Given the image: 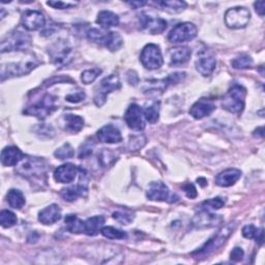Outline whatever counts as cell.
I'll use <instances>...</instances> for the list:
<instances>
[{"instance_id": "6da1fadb", "label": "cell", "mask_w": 265, "mask_h": 265, "mask_svg": "<svg viewBox=\"0 0 265 265\" xmlns=\"http://www.w3.org/2000/svg\"><path fill=\"white\" fill-rule=\"evenodd\" d=\"M247 90L242 85H233L224 95L222 107L228 112L240 114L244 111Z\"/></svg>"}, {"instance_id": "7a4b0ae2", "label": "cell", "mask_w": 265, "mask_h": 265, "mask_svg": "<svg viewBox=\"0 0 265 265\" xmlns=\"http://www.w3.org/2000/svg\"><path fill=\"white\" fill-rule=\"evenodd\" d=\"M234 229H235V224H230V225L223 227L218 233L214 234L210 239H208L207 243H205L199 250L193 253V255L196 257H199V256L204 257V256L211 254V253L220 249L226 243V240L233 232Z\"/></svg>"}, {"instance_id": "3957f363", "label": "cell", "mask_w": 265, "mask_h": 265, "mask_svg": "<svg viewBox=\"0 0 265 265\" xmlns=\"http://www.w3.org/2000/svg\"><path fill=\"white\" fill-rule=\"evenodd\" d=\"M31 48V38L25 32L14 31L1 42V52L27 51Z\"/></svg>"}, {"instance_id": "277c9868", "label": "cell", "mask_w": 265, "mask_h": 265, "mask_svg": "<svg viewBox=\"0 0 265 265\" xmlns=\"http://www.w3.org/2000/svg\"><path fill=\"white\" fill-rule=\"evenodd\" d=\"M56 110H57V98L52 94L47 93L39 102L28 107L26 110H24V113L27 115L35 116L40 119H45L47 116L51 115Z\"/></svg>"}, {"instance_id": "5b68a950", "label": "cell", "mask_w": 265, "mask_h": 265, "mask_svg": "<svg viewBox=\"0 0 265 265\" xmlns=\"http://www.w3.org/2000/svg\"><path fill=\"white\" fill-rule=\"evenodd\" d=\"M39 63L37 59L29 58L27 60H22L19 63H11L7 65H2L1 66V80H5L6 78L20 77L26 74L38 66Z\"/></svg>"}, {"instance_id": "8992f818", "label": "cell", "mask_w": 265, "mask_h": 265, "mask_svg": "<svg viewBox=\"0 0 265 265\" xmlns=\"http://www.w3.org/2000/svg\"><path fill=\"white\" fill-rule=\"evenodd\" d=\"M251 19V13L247 7L236 6L229 8L225 14L226 25L231 29L245 28Z\"/></svg>"}, {"instance_id": "52a82bcc", "label": "cell", "mask_w": 265, "mask_h": 265, "mask_svg": "<svg viewBox=\"0 0 265 265\" xmlns=\"http://www.w3.org/2000/svg\"><path fill=\"white\" fill-rule=\"evenodd\" d=\"M140 60L143 66L150 70L159 69L164 64L160 47L154 44H148L144 47L140 56Z\"/></svg>"}, {"instance_id": "ba28073f", "label": "cell", "mask_w": 265, "mask_h": 265, "mask_svg": "<svg viewBox=\"0 0 265 265\" xmlns=\"http://www.w3.org/2000/svg\"><path fill=\"white\" fill-rule=\"evenodd\" d=\"M197 27L193 23H179L170 31L168 40L174 44L186 43L194 40L197 37Z\"/></svg>"}, {"instance_id": "9c48e42d", "label": "cell", "mask_w": 265, "mask_h": 265, "mask_svg": "<svg viewBox=\"0 0 265 265\" xmlns=\"http://www.w3.org/2000/svg\"><path fill=\"white\" fill-rule=\"evenodd\" d=\"M120 87H122V83H120L118 76L110 75L109 77H106L104 80H102L98 89L95 91L94 104L98 107H102L107 101L108 94L119 89Z\"/></svg>"}, {"instance_id": "30bf717a", "label": "cell", "mask_w": 265, "mask_h": 265, "mask_svg": "<svg viewBox=\"0 0 265 265\" xmlns=\"http://www.w3.org/2000/svg\"><path fill=\"white\" fill-rule=\"evenodd\" d=\"M71 54H73V49L66 41L56 42L49 49L50 58L56 66L67 65L71 60Z\"/></svg>"}, {"instance_id": "8fae6325", "label": "cell", "mask_w": 265, "mask_h": 265, "mask_svg": "<svg viewBox=\"0 0 265 265\" xmlns=\"http://www.w3.org/2000/svg\"><path fill=\"white\" fill-rule=\"evenodd\" d=\"M125 120L128 127L134 131H142L145 128L143 110L137 104L130 105L125 114Z\"/></svg>"}, {"instance_id": "7c38bea8", "label": "cell", "mask_w": 265, "mask_h": 265, "mask_svg": "<svg viewBox=\"0 0 265 265\" xmlns=\"http://www.w3.org/2000/svg\"><path fill=\"white\" fill-rule=\"evenodd\" d=\"M45 171H46V166L43 160L37 158L28 159L27 161L24 162L17 170V172L20 175H23L27 178L40 177L45 174Z\"/></svg>"}, {"instance_id": "4fadbf2b", "label": "cell", "mask_w": 265, "mask_h": 265, "mask_svg": "<svg viewBox=\"0 0 265 265\" xmlns=\"http://www.w3.org/2000/svg\"><path fill=\"white\" fill-rule=\"evenodd\" d=\"M146 196L151 201H160V202L169 201V199L175 197L170 194L169 188L162 182L150 183L146 191Z\"/></svg>"}, {"instance_id": "5bb4252c", "label": "cell", "mask_w": 265, "mask_h": 265, "mask_svg": "<svg viewBox=\"0 0 265 265\" xmlns=\"http://www.w3.org/2000/svg\"><path fill=\"white\" fill-rule=\"evenodd\" d=\"M140 28L151 34H160L167 28V22L161 18H152L146 14L140 15Z\"/></svg>"}, {"instance_id": "9a60e30c", "label": "cell", "mask_w": 265, "mask_h": 265, "mask_svg": "<svg viewBox=\"0 0 265 265\" xmlns=\"http://www.w3.org/2000/svg\"><path fill=\"white\" fill-rule=\"evenodd\" d=\"M45 24L46 19L39 10H27L22 17L23 27L29 31L39 30L45 26Z\"/></svg>"}, {"instance_id": "2e32d148", "label": "cell", "mask_w": 265, "mask_h": 265, "mask_svg": "<svg viewBox=\"0 0 265 265\" xmlns=\"http://www.w3.org/2000/svg\"><path fill=\"white\" fill-rule=\"evenodd\" d=\"M223 218L219 214L208 212V210H203L202 212L196 214L192 221V225L198 229L211 228L222 223Z\"/></svg>"}, {"instance_id": "e0dca14e", "label": "cell", "mask_w": 265, "mask_h": 265, "mask_svg": "<svg viewBox=\"0 0 265 265\" xmlns=\"http://www.w3.org/2000/svg\"><path fill=\"white\" fill-rule=\"evenodd\" d=\"M80 169L73 164H65L54 171V179L60 184L73 183Z\"/></svg>"}, {"instance_id": "ac0fdd59", "label": "cell", "mask_w": 265, "mask_h": 265, "mask_svg": "<svg viewBox=\"0 0 265 265\" xmlns=\"http://www.w3.org/2000/svg\"><path fill=\"white\" fill-rule=\"evenodd\" d=\"M96 136H98V139L101 142L108 144H115L123 141L122 132L112 125H108L100 129L96 132Z\"/></svg>"}, {"instance_id": "d6986e66", "label": "cell", "mask_w": 265, "mask_h": 265, "mask_svg": "<svg viewBox=\"0 0 265 265\" xmlns=\"http://www.w3.org/2000/svg\"><path fill=\"white\" fill-rule=\"evenodd\" d=\"M215 66H216V60L214 56L208 54L207 52H202L198 57V59L196 60V68L204 77L211 75L212 71L215 68Z\"/></svg>"}, {"instance_id": "ffe728a7", "label": "cell", "mask_w": 265, "mask_h": 265, "mask_svg": "<svg viewBox=\"0 0 265 265\" xmlns=\"http://www.w3.org/2000/svg\"><path fill=\"white\" fill-rule=\"evenodd\" d=\"M215 110V106L211 101L201 99L192 106L190 114L195 119H201L210 115Z\"/></svg>"}, {"instance_id": "44dd1931", "label": "cell", "mask_w": 265, "mask_h": 265, "mask_svg": "<svg viewBox=\"0 0 265 265\" xmlns=\"http://www.w3.org/2000/svg\"><path fill=\"white\" fill-rule=\"evenodd\" d=\"M62 219V209L57 204H51L39 213V221L45 225H52Z\"/></svg>"}, {"instance_id": "7402d4cb", "label": "cell", "mask_w": 265, "mask_h": 265, "mask_svg": "<svg viewBox=\"0 0 265 265\" xmlns=\"http://www.w3.org/2000/svg\"><path fill=\"white\" fill-rule=\"evenodd\" d=\"M23 159V152L16 146H7L1 152V163L5 167L16 166Z\"/></svg>"}, {"instance_id": "603a6c76", "label": "cell", "mask_w": 265, "mask_h": 265, "mask_svg": "<svg viewBox=\"0 0 265 265\" xmlns=\"http://www.w3.org/2000/svg\"><path fill=\"white\" fill-rule=\"evenodd\" d=\"M242 177V171L238 169H227L215 177V184L219 187L228 188L233 186Z\"/></svg>"}, {"instance_id": "cb8c5ba5", "label": "cell", "mask_w": 265, "mask_h": 265, "mask_svg": "<svg viewBox=\"0 0 265 265\" xmlns=\"http://www.w3.org/2000/svg\"><path fill=\"white\" fill-rule=\"evenodd\" d=\"M191 55H192V51L191 49H189L188 47L171 49V51L169 52V58H170L169 64L171 66H183L189 62Z\"/></svg>"}, {"instance_id": "d4e9b609", "label": "cell", "mask_w": 265, "mask_h": 265, "mask_svg": "<svg viewBox=\"0 0 265 265\" xmlns=\"http://www.w3.org/2000/svg\"><path fill=\"white\" fill-rule=\"evenodd\" d=\"M84 224H85V230H84V233L89 236H95L102 230V228L105 224V218L103 215H95L92 216V218L87 219L84 222Z\"/></svg>"}, {"instance_id": "484cf974", "label": "cell", "mask_w": 265, "mask_h": 265, "mask_svg": "<svg viewBox=\"0 0 265 265\" xmlns=\"http://www.w3.org/2000/svg\"><path fill=\"white\" fill-rule=\"evenodd\" d=\"M87 191L86 185H83L81 182L79 185L74 186V187H69L66 189H64L60 193L62 197L67 201V202H73L77 200L79 197H82L84 193Z\"/></svg>"}, {"instance_id": "4316f807", "label": "cell", "mask_w": 265, "mask_h": 265, "mask_svg": "<svg viewBox=\"0 0 265 265\" xmlns=\"http://www.w3.org/2000/svg\"><path fill=\"white\" fill-rule=\"evenodd\" d=\"M96 23L100 24L103 28H110L118 25L119 18L110 10H102L98 15Z\"/></svg>"}, {"instance_id": "83f0119b", "label": "cell", "mask_w": 265, "mask_h": 265, "mask_svg": "<svg viewBox=\"0 0 265 265\" xmlns=\"http://www.w3.org/2000/svg\"><path fill=\"white\" fill-rule=\"evenodd\" d=\"M65 223L66 229L71 233L81 234L85 230V224L75 214H67L65 219Z\"/></svg>"}, {"instance_id": "f1b7e54d", "label": "cell", "mask_w": 265, "mask_h": 265, "mask_svg": "<svg viewBox=\"0 0 265 265\" xmlns=\"http://www.w3.org/2000/svg\"><path fill=\"white\" fill-rule=\"evenodd\" d=\"M155 3L170 14L182 13L187 7V3L180 0H166V1H156Z\"/></svg>"}, {"instance_id": "f546056e", "label": "cell", "mask_w": 265, "mask_h": 265, "mask_svg": "<svg viewBox=\"0 0 265 265\" xmlns=\"http://www.w3.org/2000/svg\"><path fill=\"white\" fill-rule=\"evenodd\" d=\"M7 203L9 204L10 207H13L15 209H21L24 205H25V197L22 194V192L19 190H10L7 193Z\"/></svg>"}, {"instance_id": "4dcf8cb0", "label": "cell", "mask_w": 265, "mask_h": 265, "mask_svg": "<svg viewBox=\"0 0 265 265\" xmlns=\"http://www.w3.org/2000/svg\"><path fill=\"white\" fill-rule=\"evenodd\" d=\"M65 122H66V130L70 132H80L84 127V119L75 114H66L65 115Z\"/></svg>"}, {"instance_id": "1f68e13d", "label": "cell", "mask_w": 265, "mask_h": 265, "mask_svg": "<svg viewBox=\"0 0 265 265\" xmlns=\"http://www.w3.org/2000/svg\"><path fill=\"white\" fill-rule=\"evenodd\" d=\"M123 44H124V40L122 38V35H120L119 33L113 32V31L107 33V38H106L104 46H106L110 51L114 52V51L119 50L120 47L123 46Z\"/></svg>"}, {"instance_id": "d6a6232c", "label": "cell", "mask_w": 265, "mask_h": 265, "mask_svg": "<svg viewBox=\"0 0 265 265\" xmlns=\"http://www.w3.org/2000/svg\"><path fill=\"white\" fill-rule=\"evenodd\" d=\"M143 113H144V118H145L149 124L154 125L155 123H158L160 116V103L155 102L152 105L146 107Z\"/></svg>"}, {"instance_id": "836d02e7", "label": "cell", "mask_w": 265, "mask_h": 265, "mask_svg": "<svg viewBox=\"0 0 265 265\" xmlns=\"http://www.w3.org/2000/svg\"><path fill=\"white\" fill-rule=\"evenodd\" d=\"M101 232L105 237L109 239H126L128 237V234L125 231L110 226L103 227Z\"/></svg>"}, {"instance_id": "e575fe53", "label": "cell", "mask_w": 265, "mask_h": 265, "mask_svg": "<svg viewBox=\"0 0 265 265\" xmlns=\"http://www.w3.org/2000/svg\"><path fill=\"white\" fill-rule=\"evenodd\" d=\"M17 216L9 210H2L0 212V224L3 228H10L17 224Z\"/></svg>"}, {"instance_id": "d590c367", "label": "cell", "mask_w": 265, "mask_h": 265, "mask_svg": "<svg viewBox=\"0 0 265 265\" xmlns=\"http://www.w3.org/2000/svg\"><path fill=\"white\" fill-rule=\"evenodd\" d=\"M74 154H75V151L69 143H65L62 147H59L54 152V155L59 160L70 159V158H73Z\"/></svg>"}, {"instance_id": "8d00e7d4", "label": "cell", "mask_w": 265, "mask_h": 265, "mask_svg": "<svg viewBox=\"0 0 265 265\" xmlns=\"http://www.w3.org/2000/svg\"><path fill=\"white\" fill-rule=\"evenodd\" d=\"M231 65L236 69H247L252 66L253 59L249 55H242L233 59Z\"/></svg>"}, {"instance_id": "74e56055", "label": "cell", "mask_w": 265, "mask_h": 265, "mask_svg": "<svg viewBox=\"0 0 265 265\" xmlns=\"http://www.w3.org/2000/svg\"><path fill=\"white\" fill-rule=\"evenodd\" d=\"M107 33L103 32L100 29L92 28V29H89L87 31V38H88L89 41H91V42H93L95 44L104 45L105 41H106V38H107Z\"/></svg>"}, {"instance_id": "f35d334b", "label": "cell", "mask_w": 265, "mask_h": 265, "mask_svg": "<svg viewBox=\"0 0 265 265\" xmlns=\"http://www.w3.org/2000/svg\"><path fill=\"white\" fill-rule=\"evenodd\" d=\"M225 205V200H223L220 197H216V198H212L209 200L204 201L201 204V207L203 210H210V209H220Z\"/></svg>"}, {"instance_id": "ab89813d", "label": "cell", "mask_w": 265, "mask_h": 265, "mask_svg": "<svg viewBox=\"0 0 265 265\" xmlns=\"http://www.w3.org/2000/svg\"><path fill=\"white\" fill-rule=\"evenodd\" d=\"M101 73H102V69L98 68V67L86 69V70H84L82 73L81 80H82V82L84 84H90L100 76Z\"/></svg>"}, {"instance_id": "60d3db41", "label": "cell", "mask_w": 265, "mask_h": 265, "mask_svg": "<svg viewBox=\"0 0 265 265\" xmlns=\"http://www.w3.org/2000/svg\"><path fill=\"white\" fill-rule=\"evenodd\" d=\"M113 219L123 225H129L132 222V220H134V215L128 212L116 211L113 213Z\"/></svg>"}, {"instance_id": "b9f144b4", "label": "cell", "mask_w": 265, "mask_h": 265, "mask_svg": "<svg viewBox=\"0 0 265 265\" xmlns=\"http://www.w3.org/2000/svg\"><path fill=\"white\" fill-rule=\"evenodd\" d=\"M35 132L41 138H52L54 136L53 128L48 125H40Z\"/></svg>"}, {"instance_id": "7bdbcfd3", "label": "cell", "mask_w": 265, "mask_h": 265, "mask_svg": "<svg viewBox=\"0 0 265 265\" xmlns=\"http://www.w3.org/2000/svg\"><path fill=\"white\" fill-rule=\"evenodd\" d=\"M94 146V144L92 141H89L87 140L85 143L82 144L80 149H79V153H78V156L80 159H84L86 158V156L90 155L91 152H92V148Z\"/></svg>"}, {"instance_id": "ee69618b", "label": "cell", "mask_w": 265, "mask_h": 265, "mask_svg": "<svg viewBox=\"0 0 265 265\" xmlns=\"http://www.w3.org/2000/svg\"><path fill=\"white\" fill-rule=\"evenodd\" d=\"M84 99H85V93H84L82 90H79V91H76V92H73V93H69V94H67L66 96V100L67 102L74 103V104L80 103Z\"/></svg>"}, {"instance_id": "f6af8a7d", "label": "cell", "mask_w": 265, "mask_h": 265, "mask_svg": "<svg viewBox=\"0 0 265 265\" xmlns=\"http://www.w3.org/2000/svg\"><path fill=\"white\" fill-rule=\"evenodd\" d=\"M257 231H258V229L254 225H247L243 228V235L246 238L253 239L256 237Z\"/></svg>"}, {"instance_id": "bcb514c9", "label": "cell", "mask_w": 265, "mask_h": 265, "mask_svg": "<svg viewBox=\"0 0 265 265\" xmlns=\"http://www.w3.org/2000/svg\"><path fill=\"white\" fill-rule=\"evenodd\" d=\"M47 4L49 6H52L53 8L57 9H66L68 7H73L77 3L76 2H64V1H48Z\"/></svg>"}, {"instance_id": "7dc6e473", "label": "cell", "mask_w": 265, "mask_h": 265, "mask_svg": "<svg viewBox=\"0 0 265 265\" xmlns=\"http://www.w3.org/2000/svg\"><path fill=\"white\" fill-rule=\"evenodd\" d=\"M185 193L187 197H189L190 199H195L197 196H198V193H197V190L195 188V186L191 184V183H188L186 185H184L183 187Z\"/></svg>"}, {"instance_id": "c3c4849f", "label": "cell", "mask_w": 265, "mask_h": 265, "mask_svg": "<svg viewBox=\"0 0 265 265\" xmlns=\"http://www.w3.org/2000/svg\"><path fill=\"white\" fill-rule=\"evenodd\" d=\"M244 255H245V252L242 248H234L231 252L230 254V259L233 261V262H239L242 261L243 258H244Z\"/></svg>"}, {"instance_id": "681fc988", "label": "cell", "mask_w": 265, "mask_h": 265, "mask_svg": "<svg viewBox=\"0 0 265 265\" xmlns=\"http://www.w3.org/2000/svg\"><path fill=\"white\" fill-rule=\"evenodd\" d=\"M128 81L130 84H132V85H137V83L139 82V78L137 76V74L135 73V71H132L130 70L128 73Z\"/></svg>"}, {"instance_id": "f907efd6", "label": "cell", "mask_w": 265, "mask_h": 265, "mask_svg": "<svg viewBox=\"0 0 265 265\" xmlns=\"http://www.w3.org/2000/svg\"><path fill=\"white\" fill-rule=\"evenodd\" d=\"M255 9H256V11H257V13L262 17V16H264V10H265V8H264V5H265V3H264V1H257V2H255Z\"/></svg>"}, {"instance_id": "816d5d0a", "label": "cell", "mask_w": 265, "mask_h": 265, "mask_svg": "<svg viewBox=\"0 0 265 265\" xmlns=\"http://www.w3.org/2000/svg\"><path fill=\"white\" fill-rule=\"evenodd\" d=\"M129 5H131L132 8H140L142 6L145 5L147 2L146 1H128L127 2Z\"/></svg>"}, {"instance_id": "f5cc1de1", "label": "cell", "mask_w": 265, "mask_h": 265, "mask_svg": "<svg viewBox=\"0 0 265 265\" xmlns=\"http://www.w3.org/2000/svg\"><path fill=\"white\" fill-rule=\"evenodd\" d=\"M255 239H256V242L259 245H262L263 244V229H258Z\"/></svg>"}, {"instance_id": "db71d44e", "label": "cell", "mask_w": 265, "mask_h": 265, "mask_svg": "<svg viewBox=\"0 0 265 265\" xmlns=\"http://www.w3.org/2000/svg\"><path fill=\"white\" fill-rule=\"evenodd\" d=\"M203 183H206V179L205 178H198V184H200L202 187H205L206 185L203 184Z\"/></svg>"}, {"instance_id": "11a10c76", "label": "cell", "mask_w": 265, "mask_h": 265, "mask_svg": "<svg viewBox=\"0 0 265 265\" xmlns=\"http://www.w3.org/2000/svg\"><path fill=\"white\" fill-rule=\"evenodd\" d=\"M255 132H258V135L260 137H263V128H259L258 130H256Z\"/></svg>"}]
</instances>
